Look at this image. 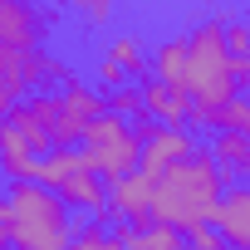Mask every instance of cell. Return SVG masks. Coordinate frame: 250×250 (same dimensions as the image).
<instances>
[{"mask_svg":"<svg viewBox=\"0 0 250 250\" xmlns=\"http://www.w3.org/2000/svg\"><path fill=\"white\" fill-rule=\"evenodd\" d=\"M108 113H123V118H143L147 103H143V83H123V88H108Z\"/></svg>","mask_w":250,"mask_h":250,"instance_id":"19","label":"cell"},{"mask_svg":"<svg viewBox=\"0 0 250 250\" xmlns=\"http://www.w3.org/2000/svg\"><path fill=\"white\" fill-rule=\"evenodd\" d=\"M103 54H108L118 69H128V79H152V64H147V54H143V40H138V35H118Z\"/></svg>","mask_w":250,"mask_h":250,"instance_id":"17","label":"cell"},{"mask_svg":"<svg viewBox=\"0 0 250 250\" xmlns=\"http://www.w3.org/2000/svg\"><path fill=\"white\" fill-rule=\"evenodd\" d=\"M0 162H5V177H10V182H30L35 167H40V152L25 143V133L15 128V123L0 128Z\"/></svg>","mask_w":250,"mask_h":250,"instance_id":"13","label":"cell"},{"mask_svg":"<svg viewBox=\"0 0 250 250\" xmlns=\"http://www.w3.org/2000/svg\"><path fill=\"white\" fill-rule=\"evenodd\" d=\"M69 250H113V226H103L98 216H93V221H83Z\"/></svg>","mask_w":250,"mask_h":250,"instance_id":"20","label":"cell"},{"mask_svg":"<svg viewBox=\"0 0 250 250\" xmlns=\"http://www.w3.org/2000/svg\"><path fill=\"white\" fill-rule=\"evenodd\" d=\"M79 235L74 206L44 182H10L0 201V240L10 250H69Z\"/></svg>","mask_w":250,"mask_h":250,"instance_id":"1","label":"cell"},{"mask_svg":"<svg viewBox=\"0 0 250 250\" xmlns=\"http://www.w3.org/2000/svg\"><path fill=\"white\" fill-rule=\"evenodd\" d=\"M211 152H216L221 167H230V172H250V128H216Z\"/></svg>","mask_w":250,"mask_h":250,"instance_id":"16","label":"cell"},{"mask_svg":"<svg viewBox=\"0 0 250 250\" xmlns=\"http://www.w3.org/2000/svg\"><path fill=\"white\" fill-rule=\"evenodd\" d=\"M59 196H64L74 211H88V216H93V211L108 206V177H98L93 167H79V172L59 187Z\"/></svg>","mask_w":250,"mask_h":250,"instance_id":"12","label":"cell"},{"mask_svg":"<svg viewBox=\"0 0 250 250\" xmlns=\"http://www.w3.org/2000/svg\"><path fill=\"white\" fill-rule=\"evenodd\" d=\"M152 74H157L167 88L191 93V88H187V35H182V40H162V44H157V54H152Z\"/></svg>","mask_w":250,"mask_h":250,"instance_id":"15","label":"cell"},{"mask_svg":"<svg viewBox=\"0 0 250 250\" xmlns=\"http://www.w3.org/2000/svg\"><path fill=\"white\" fill-rule=\"evenodd\" d=\"M49 15L40 10V0H0V44L15 49H40L49 35Z\"/></svg>","mask_w":250,"mask_h":250,"instance_id":"7","label":"cell"},{"mask_svg":"<svg viewBox=\"0 0 250 250\" xmlns=\"http://www.w3.org/2000/svg\"><path fill=\"white\" fill-rule=\"evenodd\" d=\"M221 250H235V245H221Z\"/></svg>","mask_w":250,"mask_h":250,"instance_id":"25","label":"cell"},{"mask_svg":"<svg viewBox=\"0 0 250 250\" xmlns=\"http://www.w3.org/2000/svg\"><path fill=\"white\" fill-rule=\"evenodd\" d=\"M211 221L221 226V235L235 250H250V182L245 187H226V196H221V206H216Z\"/></svg>","mask_w":250,"mask_h":250,"instance_id":"10","label":"cell"},{"mask_svg":"<svg viewBox=\"0 0 250 250\" xmlns=\"http://www.w3.org/2000/svg\"><path fill=\"white\" fill-rule=\"evenodd\" d=\"M79 167H93L83 147H54V152H44V157H40V167H35V177H30V182H44V187H54V191H59Z\"/></svg>","mask_w":250,"mask_h":250,"instance_id":"14","label":"cell"},{"mask_svg":"<svg viewBox=\"0 0 250 250\" xmlns=\"http://www.w3.org/2000/svg\"><path fill=\"white\" fill-rule=\"evenodd\" d=\"M59 98H64V128H69V147H74V143H83L88 123H93L98 113H108V98H103L98 88L79 83V79H69Z\"/></svg>","mask_w":250,"mask_h":250,"instance_id":"9","label":"cell"},{"mask_svg":"<svg viewBox=\"0 0 250 250\" xmlns=\"http://www.w3.org/2000/svg\"><path fill=\"white\" fill-rule=\"evenodd\" d=\"M44 79L69 83L74 74H69L64 59H54V54H44V49H15V44H0V108H5V113H10L30 88H40Z\"/></svg>","mask_w":250,"mask_h":250,"instance_id":"5","label":"cell"},{"mask_svg":"<svg viewBox=\"0 0 250 250\" xmlns=\"http://www.w3.org/2000/svg\"><path fill=\"white\" fill-rule=\"evenodd\" d=\"M235 74H240V88H250V54L235 59Z\"/></svg>","mask_w":250,"mask_h":250,"instance_id":"24","label":"cell"},{"mask_svg":"<svg viewBox=\"0 0 250 250\" xmlns=\"http://www.w3.org/2000/svg\"><path fill=\"white\" fill-rule=\"evenodd\" d=\"M83 152L93 162L98 177L118 182V177H128L143 167V138L128 128V118L123 113H98L88 123V133H83Z\"/></svg>","mask_w":250,"mask_h":250,"instance_id":"4","label":"cell"},{"mask_svg":"<svg viewBox=\"0 0 250 250\" xmlns=\"http://www.w3.org/2000/svg\"><path fill=\"white\" fill-rule=\"evenodd\" d=\"M196 152V138L187 133V128H172V123H162V128H157V138L152 143H143V177H152V182H162L177 162H187Z\"/></svg>","mask_w":250,"mask_h":250,"instance_id":"8","label":"cell"},{"mask_svg":"<svg viewBox=\"0 0 250 250\" xmlns=\"http://www.w3.org/2000/svg\"><path fill=\"white\" fill-rule=\"evenodd\" d=\"M187 88L196 108H221L240 93V74H235V54L226 44V25L221 20H201L187 35Z\"/></svg>","mask_w":250,"mask_h":250,"instance_id":"3","label":"cell"},{"mask_svg":"<svg viewBox=\"0 0 250 250\" xmlns=\"http://www.w3.org/2000/svg\"><path fill=\"white\" fill-rule=\"evenodd\" d=\"M230 177L235 172L221 167L211 147H196L187 162H177L157 182V221H172L182 230L211 221L216 206H221V196H226V187H230Z\"/></svg>","mask_w":250,"mask_h":250,"instance_id":"2","label":"cell"},{"mask_svg":"<svg viewBox=\"0 0 250 250\" xmlns=\"http://www.w3.org/2000/svg\"><path fill=\"white\" fill-rule=\"evenodd\" d=\"M108 201L128 226H143V230L157 226V182L143 177V172H128V177L108 182Z\"/></svg>","mask_w":250,"mask_h":250,"instance_id":"6","label":"cell"},{"mask_svg":"<svg viewBox=\"0 0 250 250\" xmlns=\"http://www.w3.org/2000/svg\"><path fill=\"white\" fill-rule=\"evenodd\" d=\"M143 103H147V113H152V118L172 123V128H187V123H191V93L167 88L157 74H152V79H143Z\"/></svg>","mask_w":250,"mask_h":250,"instance_id":"11","label":"cell"},{"mask_svg":"<svg viewBox=\"0 0 250 250\" xmlns=\"http://www.w3.org/2000/svg\"><path fill=\"white\" fill-rule=\"evenodd\" d=\"M226 44H230V54H235V59H240V54H250V20L226 25Z\"/></svg>","mask_w":250,"mask_h":250,"instance_id":"22","label":"cell"},{"mask_svg":"<svg viewBox=\"0 0 250 250\" xmlns=\"http://www.w3.org/2000/svg\"><path fill=\"white\" fill-rule=\"evenodd\" d=\"M123 250H152V245H147V230H143V226H128V235H123Z\"/></svg>","mask_w":250,"mask_h":250,"instance_id":"23","label":"cell"},{"mask_svg":"<svg viewBox=\"0 0 250 250\" xmlns=\"http://www.w3.org/2000/svg\"><path fill=\"white\" fill-rule=\"evenodd\" d=\"M69 10L88 25V30H103L113 25V10H118V0H69Z\"/></svg>","mask_w":250,"mask_h":250,"instance_id":"18","label":"cell"},{"mask_svg":"<svg viewBox=\"0 0 250 250\" xmlns=\"http://www.w3.org/2000/svg\"><path fill=\"white\" fill-rule=\"evenodd\" d=\"M221 245H230V240L221 235V226H216V221H201V226H191V230H187V250H221Z\"/></svg>","mask_w":250,"mask_h":250,"instance_id":"21","label":"cell"}]
</instances>
